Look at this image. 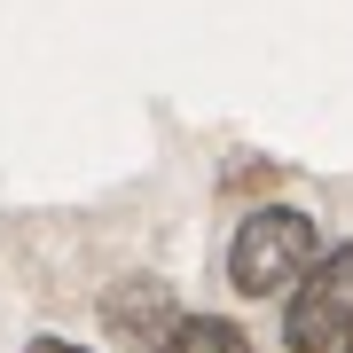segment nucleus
<instances>
[{"mask_svg": "<svg viewBox=\"0 0 353 353\" xmlns=\"http://www.w3.org/2000/svg\"><path fill=\"white\" fill-rule=\"evenodd\" d=\"M110 322L126 330V338H157V330L173 322V299H165L157 283H126V290L110 299Z\"/></svg>", "mask_w": 353, "mask_h": 353, "instance_id": "nucleus-3", "label": "nucleus"}, {"mask_svg": "<svg viewBox=\"0 0 353 353\" xmlns=\"http://www.w3.org/2000/svg\"><path fill=\"white\" fill-rule=\"evenodd\" d=\"M314 267V220L290 212V204H267L236 228V252H228V275H236L243 299H275V290H299V275Z\"/></svg>", "mask_w": 353, "mask_h": 353, "instance_id": "nucleus-1", "label": "nucleus"}, {"mask_svg": "<svg viewBox=\"0 0 353 353\" xmlns=\"http://www.w3.org/2000/svg\"><path fill=\"white\" fill-rule=\"evenodd\" d=\"M353 338V243H338L330 259H314L290 290L283 314V345L290 353H338Z\"/></svg>", "mask_w": 353, "mask_h": 353, "instance_id": "nucleus-2", "label": "nucleus"}, {"mask_svg": "<svg viewBox=\"0 0 353 353\" xmlns=\"http://www.w3.org/2000/svg\"><path fill=\"white\" fill-rule=\"evenodd\" d=\"M157 353H252V345H243V330H236V322H220V314H189V322L165 330V345H157Z\"/></svg>", "mask_w": 353, "mask_h": 353, "instance_id": "nucleus-4", "label": "nucleus"}, {"mask_svg": "<svg viewBox=\"0 0 353 353\" xmlns=\"http://www.w3.org/2000/svg\"><path fill=\"white\" fill-rule=\"evenodd\" d=\"M32 353H79V345H63V338H39V345H32Z\"/></svg>", "mask_w": 353, "mask_h": 353, "instance_id": "nucleus-5", "label": "nucleus"}, {"mask_svg": "<svg viewBox=\"0 0 353 353\" xmlns=\"http://www.w3.org/2000/svg\"><path fill=\"white\" fill-rule=\"evenodd\" d=\"M345 353H353V338H345Z\"/></svg>", "mask_w": 353, "mask_h": 353, "instance_id": "nucleus-6", "label": "nucleus"}]
</instances>
